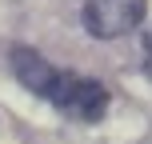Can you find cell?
<instances>
[{
  "instance_id": "obj_3",
  "label": "cell",
  "mask_w": 152,
  "mask_h": 144,
  "mask_svg": "<svg viewBox=\"0 0 152 144\" xmlns=\"http://www.w3.org/2000/svg\"><path fill=\"white\" fill-rule=\"evenodd\" d=\"M8 60H12V72H16V80H20L24 88L48 100V92H52L56 76H60V68H56V64H48L44 56H40L36 48H28V44H16L12 52H8Z\"/></svg>"
},
{
  "instance_id": "obj_1",
  "label": "cell",
  "mask_w": 152,
  "mask_h": 144,
  "mask_svg": "<svg viewBox=\"0 0 152 144\" xmlns=\"http://www.w3.org/2000/svg\"><path fill=\"white\" fill-rule=\"evenodd\" d=\"M108 88L100 80H92V76H76V72H64L56 76L52 92H48V104H56L60 112L76 116V120H100V116L108 112Z\"/></svg>"
},
{
  "instance_id": "obj_4",
  "label": "cell",
  "mask_w": 152,
  "mask_h": 144,
  "mask_svg": "<svg viewBox=\"0 0 152 144\" xmlns=\"http://www.w3.org/2000/svg\"><path fill=\"white\" fill-rule=\"evenodd\" d=\"M144 76L152 80V32L144 36Z\"/></svg>"
},
{
  "instance_id": "obj_2",
  "label": "cell",
  "mask_w": 152,
  "mask_h": 144,
  "mask_svg": "<svg viewBox=\"0 0 152 144\" xmlns=\"http://www.w3.org/2000/svg\"><path fill=\"white\" fill-rule=\"evenodd\" d=\"M148 12V0H88L84 4V28L96 40H116L140 28Z\"/></svg>"
}]
</instances>
